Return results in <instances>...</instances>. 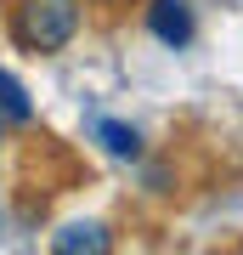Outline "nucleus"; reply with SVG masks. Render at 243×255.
Returning a JSON list of instances; mask_svg holds the SVG:
<instances>
[{
  "instance_id": "4",
  "label": "nucleus",
  "mask_w": 243,
  "mask_h": 255,
  "mask_svg": "<svg viewBox=\"0 0 243 255\" xmlns=\"http://www.w3.org/2000/svg\"><path fill=\"white\" fill-rule=\"evenodd\" d=\"M96 142L108 147L113 159H142V136H136V125H119V119H96Z\"/></svg>"
},
{
  "instance_id": "5",
  "label": "nucleus",
  "mask_w": 243,
  "mask_h": 255,
  "mask_svg": "<svg viewBox=\"0 0 243 255\" xmlns=\"http://www.w3.org/2000/svg\"><path fill=\"white\" fill-rule=\"evenodd\" d=\"M0 114H6L11 125H28V119H34V102H28V91L11 80L6 68H0Z\"/></svg>"
},
{
  "instance_id": "3",
  "label": "nucleus",
  "mask_w": 243,
  "mask_h": 255,
  "mask_svg": "<svg viewBox=\"0 0 243 255\" xmlns=\"http://www.w3.org/2000/svg\"><path fill=\"white\" fill-rule=\"evenodd\" d=\"M108 244H113V238H108V227H102V221H74V227H63V233L51 238V250H57V255H80V250L102 255Z\"/></svg>"
},
{
  "instance_id": "2",
  "label": "nucleus",
  "mask_w": 243,
  "mask_h": 255,
  "mask_svg": "<svg viewBox=\"0 0 243 255\" xmlns=\"http://www.w3.org/2000/svg\"><path fill=\"white\" fill-rule=\"evenodd\" d=\"M147 28H153V40H159V46H170V51L192 46V34H198L187 0H153V6H147Z\"/></svg>"
},
{
  "instance_id": "1",
  "label": "nucleus",
  "mask_w": 243,
  "mask_h": 255,
  "mask_svg": "<svg viewBox=\"0 0 243 255\" xmlns=\"http://www.w3.org/2000/svg\"><path fill=\"white\" fill-rule=\"evenodd\" d=\"M80 34V0H17L11 6V40L34 57L63 51Z\"/></svg>"
}]
</instances>
